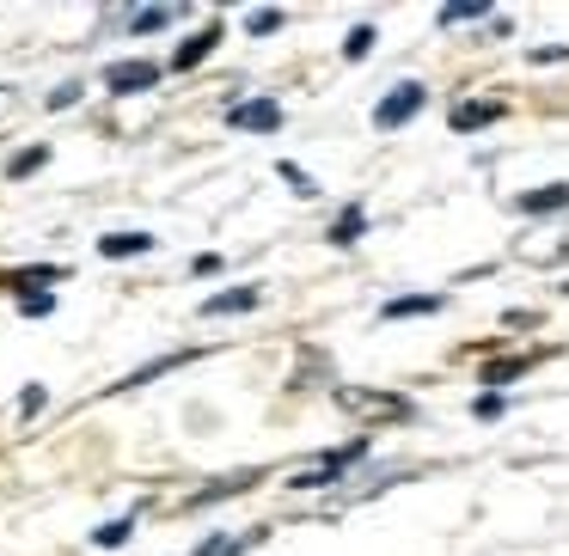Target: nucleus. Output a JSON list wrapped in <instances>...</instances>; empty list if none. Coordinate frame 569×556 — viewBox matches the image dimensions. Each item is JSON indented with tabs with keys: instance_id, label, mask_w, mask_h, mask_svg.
I'll return each mask as SVG.
<instances>
[{
	"instance_id": "nucleus-1",
	"label": "nucleus",
	"mask_w": 569,
	"mask_h": 556,
	"mask_svg": "<svg viewBox=\"0 0 569 556\" xmlns=\"http://www.w3.org/2000/svg\"><path fill=\"white\" fill-rule=\"evenodd\" d=\"M331 404L343 410V416H356V422H410L417 416V404H410L405 392H373V385H337L331 392Z\"/></svg>"
},
{
	"instance_id": "nucleus-2",
	"label": "nucleus",
	"mask_w": 569,
	"mask_h": 556,
	"mask_svg": "<svg viewBox=\"0 0 569 556\" xmlns=\"http://www.w3.org/2000/svg\"><path fill=\"white\" fill-rule=\"evenodd\" d=\"M368 446H373V441L361 434V441H349V446H337V453L312 458L307 471H295V477H288V489H337V483H343V471L368 458Z\"/></svg>"
},
{
	"instance_id": "nucleus-3",
	"label": "nucleus",
	"mask_w": 569,
	"mask_h": 556,
	"mask_svg": "<svg viewBox=\"0 0 569 556\" xmlns=\"http://www.w3.org/2000/svg\"><path fill=\"white\" fill-rule=\"evenodd\" d=\"M422 104H429V87H422V80H398V87L373 104V129H380V135H392V129H405Z\"/></svg>"
},
{
	"instance_id": "nucleus-4",
	"label": "nucleus",
	"mask_w": 569,
	"mask_h": 556,
	"mask_svg": "<svg viewBox=\"0 0 569 556\" xmlns=\"http://www.w3.org/2000/svg\"><path fill=\"white\" fill-rule=\"evenodd\" d=\"M227 129H233V135H276V129H282V104L276 99H239V104H227Z\"/></svg>"
},
{
	"instance_id": "nucleus-5",
	"label": "nucleus",
	"mask_w": 569,
	"mask_h": 556,
	"mask_svg": "<svg viewBox=\"0 0 569 556\" xmlns=\"http://www.w3.org/2000/svg\"><path fill=\"white\" fill-rule=\"evenodd\" d=\"M160 74H166L160 62H148V55H129V62H111V68H104V92L129 99V92H148Z\"/></svg>"
},
{
	"instance_id": "nucleus-6",
	"label": "nucleus",
	"mask_w": 569,
	"mask_h": 556,
	"mask_svg": "<svg viewBox=\"0 0 569 556\" xmlns=\"http://www.w3.org/2000/svg\"><path fill=\"white\" fill-rule=\"evenodd\" d=\"M502 117H508L502 99H459L453 111H447V129H453V135H478V129L502 123Z\"/></svg>"
},
{
	"instance_id": "nucleus-7",
	"label": "nucleus",
	"mask_w": 569,
	"mask_h": 556,
	"mask_svg": "<svg viewBox=\"0 0 569 556\" xmlns=\"http://www.w3.org/2000/svg\"><path fill=\"white\" fill-rule=\"evenodd\" d=\"M221 38H227V26H202L197 38H184V43H178V50H172V62H166V68H172V74H190V68H202L214 50H221Z\"/></svg>"
},
{
	"instance_id": "nucleus-8",
	"label": "nucleus",
	"mask_w": 569,
	"mask_h": 556,
	"mask_svg": "<svg viewBox=\"0 0 569 556\" xmlns=\"http://www.w3.org/2000/svg\"><path fill=\"white\" fill-rule=\"evenodd\" d=\"M263 306V287L246 282V287H221V294L202 300V319H233V312H258Z\"/></svg>"
},
{
	"instance_id": "nucleus-9",
	"label": "nucleus",
	"mask_w": 569,
	"mask_h": 556,
	"mask_svg": "<svg viewBox=\"0 0 569 556\" xmlns=\"http://www.w3.org/2000/svg\"><path fill=\"white\" fill-rule=\"evenodd\" d=\"M50 282H62V263H26V270H0V287L26 294H50Z\"/></svg>"
},
{
	"instance_id": "nucleus-10",
	"label": "nucleus",
	"mask_w": 569,
	"mask_h": 556,
	"mask_svg": "<svg viewBox=\"0 0 569 556\" xmlns=\"http://www.w3.org/2000/svg\"><path fill=\"white\" fill-rule=\"evenodd\" d=\"M515 209L527 221H545V214H569V184H539V190H520Z\"/></svg>"
},
{
	"instance_id": "nucleus-11",
	"label": "nucleus",
	"mask_w": 569,
	"mask_h": 556,
	"mask_svg": "<svg viewBox=\"0 0 569 556\" xmlns=\"http://www.w3.org/2000/svg\"><path fill=\"white\" fill-rule=\"evenodd\" d=\"M447 306V294H398L380 306V324H398V319H435Z\"/></svg>"
},
{
	"instance_id": "nucleus-12",
	"label": "nucleus",
	"mask_w": 569,
	"mask_h": 556,
	"mask_svg": "<svg viewBox=\"0 0 569 556\" xmlns=\"http://www.w3.org/2000/svg\"><path fill=\"white\" fill-rule=\"evenodd\" d=\"M258 477H263V471H239V477H221V483H209V489H197L184 507L197 514V507H209V502H227V495H246V489H258Z\"/></svg>"
},
{
	"instance_id": "nucleus-13",
	"label": "nucleus",
	"mask_w": 569,
	"mask_h": 556,
	"mask_svg": "<svg viewBox=\"0 0 569 556\" xmlns=\"http://www.w3.org/2000/svg\"><path fill=\"white\" fill-rule=\"evenodd\" d=\"M532 361H539V355H502V361H483V373H478V380L490 385V392H502V385L527 380V373H532Z\"/></svg>"
},
{
	"instance_id": "nucleus-14",
	"label": "nucleus",
	"mask_w": 569,
	"mask_h": 556,
	"mask_svg": "<svg viewBox=\"0 0 569 556\" xmlns=\"http://www.w3.org/2000/svg\"><path fill=\"white\" fill-rule=\"evenodd\" d=\"M361 233H368V209H361V202H349V209L331 221V233H325V239H331L337 251H349V245H361Z\"/></svg>"
},
{
	"instance_id": "nucleus-15",
	"label": "nucleus",
	"mask_w": 569,
	"mask_h": 556,
	"mask_svg": "<svg viewBox=\"0 0 569 556\" xmlns=\"http://www.w3.org/2000/svg\"><path fill=\"white\" fill-rule=\"evenodd\" d=\"M258 538H263V526H251V532H214V538L197 544V556H246Z\"/></svg>"
},
{
	"instance_id": "nucleus-16",
	"label": "nucleus",
	"mask_w": 569,
	"mask_h": 556,
	"mask_svg": "<svg viewBox=\"0 0 569 556\" xmlns=\"http://www.w3.org/2000/svg\"><path fill=\"white\" fill-rule=\"evenodd\" d=\"M136 526H141V507H129V514L104 519V526L92 532V544H99V550H117V544H129V538H136Z\"/></svg>"
},
{
	"instance_id": "nucleus-17",
	"label": "nucleus",
	"mask_w": 569,
	"mask_h": 556,
	"mask_svg": "<svg viewBox=\"0 0 569 556\" xmlns=\"http://www.w3.org/2000/svg\"><path fill=\"white\" fill-rule=\"evenodd\" d=\"M99 251L104 257H141V251H153V233H104Z\"/></svg>"
},
{
	"instance_id": "nucleus-18",
	"label": "nucleus",
	"mask_w": 569,
	"mask_h": 556,
	"mask_svg": "<svg viewBox=\"0 0 569 556\" xmlns=\"http://www.w3.org/2000/svg\"><path fill=\"white\" fill-rule=\"evenodd\" d=\"M166 26H178L172 7H141V13H129V31H136V38L141 31H166Z\"/></svg>"
},
{
	"instance_id": "nucleus-19",
	"label": "nucleus",
	"mask_w": 569,
	"mask_h": 556,
	"mask_svg": "<svg viewBox=\"0 0 569 556\" xmlns=\"http://www.w3.org/2000/svg\"><path fill=\"white\" fill-rule=\"evenodd\" d=\"M471 19H490V0H453V7H441V26H471Z\"/></svg>"
},
{
	"instance_id": "nucleus-20",
	"label": "nucleus",
	"mask_w": 569,
	"mask_h": 556,
	"mask_svg": "<svg viewBox=\"0 0 569 556\" xmlns=\"http://www.w3.org/2000/svg\"><path fill=\"white\" fill-rule=\"evenodd\" d=\"M282 26H288L282 7H258V13H246V31H251V38H270V31H282Z\"/></svg>"
},
{
	"instance_id": "nucleus-21",
	"label": "nucleus",
	"mask_w": 569,
	"mask_h": 556,
	"mask_svg": "<svg viewBox=\"0 0 569 556\" xmlns=\"http://www.w3.org/2000/svg\"><path fill=\"white\" fill-rule=\"evenodd\" d=\"M43 160H50V148H43V141H38V148H19L13 160H7V178H31Z\"/></svg>"
},
{
	"instance_id": "nucleus-22",
	"label": "nucleus",
	"mask_w": 569,
	"mask_h": 556,
	"mask_svg": "<svg viewBox=\"0 0 569 556\" xmlns=\"http://www.w3.org/2000/svg\"><path fill=\"white\" fill-rule=\"evenodd\" d=\"M373 43H380V31H373V26H356V31L343 38V62H361V55H368Z\"/></svg>"
},
{
	"instance_id": "nucleus-23",
	"label": "nucleus",
	"mask_w": 569,
	"mask_h": 556,
	"mask_svg": "<svg viewBox=\"0 0 569 556\" xmlns=\"http://www.w3.org/2000/svg\"><path fill=\"white\" fill-rule=\"evenodd\" d=\"M276 172H282V184H288V190H295V196H307V202H312V196H319V184H312V178H307V172H300V165H295V160H282V165H276Z\"/></svg>"
},
{
	"instance_id": "nucleus-24",
	"label": "nucleus",
	"mask_w": 569,
	"mask_h": 556,
	"mask_svg": "<svg viewBox=\"0 0 569 556\" xmlns=\"http://www.w3.org/2000/svg\"><path fill=\"white\" fill-rule=\"evenodd\" d=\"M19 312H26V319H50V312H56V294H26V300H19Z\"/></svg>"
},
{
	"instance_id": "nucleus-25",
	"label": "nucleus",
	"mask_w": 569,
	"mask_h": 556,
	"mask_svg": "<svg viewBox=\"0 0 569 556\" xmlns=\"http://www.w3.org/2000/svg\"><path fill=\"white\" fill-rule=\"evenodd\" d=\"M471 410H478L483 422H496V416H502V410H508V397H502V392H483V397H478V404H471Z\"/></svg>"
},
{
	"instance_id": "nucleus-26",
	"label": "nucleus",
	"mask_w": 569,
	"mask_h": 556,
	"mask_svg": "<svg viewBox=\"0 0 569 556\" xmlns=\"http://www.w3.org/2000/svg\"><path fill=\"white\" fill-rule=\"evenodd\" d=\"M43 404H50V392H43V385H31V392H19V416H38Z\"/></svg>"
},
{
	"instance_id": "nucleus-27",
	"label": "nucleus",
	"mask_w": 569,
	"mask_h": 556,
	"mask_svg": "<svg viewBox=\"0 0 569 556\" xmlns=\"http://www.w3.org/2000/svg\"><path fill=\"white\" fill-rule=\"evenodd\" d=\"M532 62L551 68V62H569V43H545V50H532Z\"/></svg>"
},
{
	"instance_id": "nucleus-28",
	"label": "nucleus",
	"mask_w": 569,
	"mask_h": 556,
	"mask_svg": "<svg viewBox=\"0 0 569 556\" xmlns=\"http://www.w3.org/2000/svg\"><path fill=\"white\" fill-rule=\"evenodd\" d=\"M74 99H80V80H68V87H56V92H50V111H68Z\"/></svg>"
},
{
	"instance_id": "nucleus-29",
	"label": "nucleus",
	"mask_w": 569,
	"mask_h": 556,
	"mask_svg": "<svg viewBox=\"0 0 569 556\" xmlns=\"http://www.w3.org/2000/svg\"><path fill=\"white\" fill-rule=\"evenodd\" d=\"M502 324H508V331H532V324H539V312H508Z\"/></svg>"
},
{
	"instance_id": "nucleus-30",
	"label": "nucleus",
	"mask_w": 569,
	"mask_h": 556,
	"mask_svg": "<svg viewBox=\"0 0 569 556\" xmlns=\"http://www.w3.org/2000/svg\"><path fill=\"white\" fill-rule=\"evenodd\" d=\"M19 104V87H0V111H13Z\"/></svg>"
},
{
	"instance_id": "nucleus-31",
	"label": "nucleus",
	"mask_w": 569,
	"mask_h": 556,
	"mask_svg": "<svg viewBox=\"0 0 569 556\" xmlns=\"http://www.w3.org/2000/svg\"><path fill=\"white\" fill-rule=\"evenodd\" d=\"M563 233H569V226H563Z\"/></svg>"
}]
</instances>
